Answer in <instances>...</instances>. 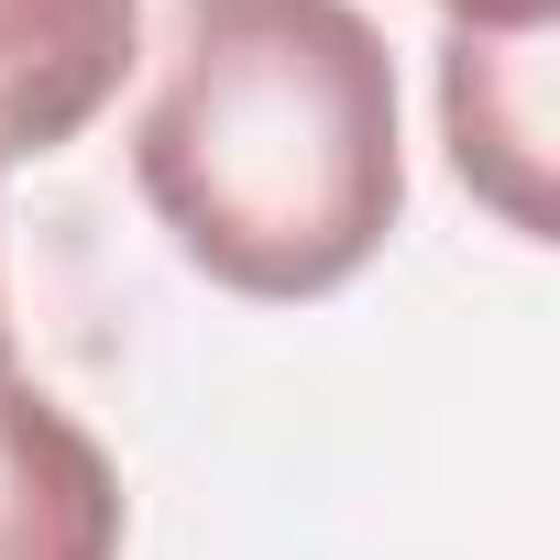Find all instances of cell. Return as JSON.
I'll list each match as a JSON object with an SVG mask.
<instances>
[{"instance_id":"6da1fadb","label":"cell","mask_w":560,"mask_h":560,"mask_svg":"<svg viewBox=\"0 0 560 560\" xmlns=\"http://www.w3.org/2000/svg\"><path fill=\"white\" fill-rule=\"evenodd\" d=\"M132 187L187 275L253 308L341 298L407 220V100L363 0H176Z\"/></svg>"},{"instance_id":"7a4b0ae2","label":"cell","mask_w":560,"mask_h":560,"mask_svg":"<svg viewBox=\"0 0 560 560\" xmlns=\"http://www.w3.org/2000/svg\"><path fill=\"white\" fill-rule=\"evenodd\" d=\"M549 34L560 23H451L440 45V143L451 176L516 231L549 242Z\"/></svg>"},{"instance_id":"3957f363","label":"cell","mask_w":560,"mask_h":560,"mask_svg":"<svg viewBox=\"0 0 560 560\" xmlns=\"http://www.w3.org/2000/svg\"><path fill=\"white\" fill-rule=\"evenodd\" d=\"M132 494L78 407L0 374V560H121Z\"/></svg>"},{"instance_id":"277c9868","label":"cell","mask_w":560,"mask_h":560,"mask_svg":"<svg viewBox=\"0 0 560 560\" xmlns=\"http://www.w3.org/2000/svg\"><path fill=\"white\" fill-rule=\"evenodd\" d=\"M143 56V0H0V165L67 154Z\"/></svg>"},{"instance_id":"5b68a950","label":"cell","mask_w":560,"mask_h":560,"mask_svg":"<svg viewBox=\"0 0 560 560\" xmlns=\"http://www.w3.org/2000/svg\"><path fill=\"white\" fill-rule=\"evenodd\" d=\"M440 23H560V0H440Z\"/></svg>"},{"instance_id":"8992f818","label":"cell","mask_w":560,"mask_h":560,"mask_svg":"<svg viewBox=\"0 0 560 560\" xmlns=\"http://www.w3.org/2000/svg\"><path fill=\"white\" fill-rule=\"evenodd\" d=\"M0 374H23V363H12V287H0Z\"/></svg>"}]
</instances>
